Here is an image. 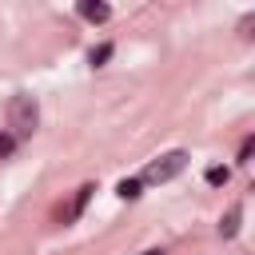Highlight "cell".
Wrapping results in <instances>:
<instances>
[{
	"mask_svg": "<svg viewBox=\"0 0 255 255\" xmlns=\"http://www.w3.org/2000/svg\"><path fill=\"white\" fill-rule=\"evenodd\" d=\"M36 124H40V104L32 100V96H12L8 100V128H12V135L16 139H28L32 131H36Z\"/></svg>",
	"mask_w": 255,
	"mask_h": 255,
	"instance_id": "1",
	"label": "cell"
},
{
	"mask_svg": "<svg viewBox=\"0 0 255 255\" xmlns=\"http://www.w3.org/2000/svg\"><path fill=\"white\" fill-rule=\"evenodd\" d=\"M183 167H187V151H163L159 159H151V163L143 167V179H147V183H167V179H175Z\"/></svg>",
	"mask_w": 255,
	"mask_h": 255,
	"instance_id": "2",
	"label": "cell"
},
{
	"mask_svg": "<svg viewBox=\"0 0 255 255\" xmlns=\"http://www.w3.org/2000/svg\"><path fill=\"white\" fill-rule=\"evenodd\" d=\"M92 191H96V187H92V183H84V187H80V191L72 195V203H68V211H64V223H76V219L84 215V207H88Z\"/></svg>",
	"mask_w": 255,
	"mask_h": 255,
	"instance_id": "3",
	"label": "cell"
},
{
	"mask_svg": "<svg viewBox=\"0 0 255 255\" xmlns=\"http://www.w3.org/2000/svg\"><path fill=\"white\" fill-rule=\"evenodd\" d=\"M239 215H243V207H239V203H231V207H227V215L219 219V235H223V239H231V235L239 231Z\"/></svg>",
	"mask_w": 255,
	"mask_h": 255,
	"instance_id": "4",
	"label": "cell"
},
{
	"mask_svg": "<svg viewBox=\"0 0 255 255\" xmlns=\"http://www.w3.org/2000/svg\"><path fill=\"white\" fill-rule=\"evenodd\" d=\"M80 16L92 20V24H104V20H108V4H92V0H84V4H80Z\"/></svg>",
	"mask_w": 255,
	"mask_h": 255,
	"instance_id": "5",
	"label": "cell"
},
{
	"mask_svg": "<svg viewBox=\"0 0 255 255\" xmlns=\"http://www.w3.org/2000/svg\"><path fill=\"white\" fill-rule=\"evenodd\" d=\"M227 175H231V171H227V167H219V163H211V167L203 171V179H207L211 187H223V183H227Z\"/></svg>",
	"mask_w": 255,
	"mask_h": 255,
	"instance_id": "6",
	"label": "cell"
},
{
	"mask_svg": "<svg viewBox=\"0 0 255 255\" xmlns=\"http://www.w3.org/2000/svg\"><path fill=\"white\" fill-rule=\"evenodd\" d=\"M116 195H120V199H135V195H139V179H120Z\"/></svg>",
	"mask_w": 255,
	"mask_h": 255,
	"instance_id": "7",
	"label": "cell"
},
{
	"mask_svg": "<svg viewBox=\"0 0 255 255\" xmlns=\"http://www.w3.org/2000/svg\"><path fill=\"white\" fill-rule=\"evenodd\" d=\"M108 56H112V44H100V48H92V56H88V60H92V64L100 68V64L108 60Z\"/></svg>",
	"mask_w": 255,
	"mask_h": 255,
	"instance_id": "8",
	"label": "cell"
},
{
	"mask_svg": "<svg viewBox=\"0 0 255 255\" xmlns=\"http://www.w3.org/2000/svg\"><path fill=\"white\" fill-rule=\"evenodd\" d=\"M12 147H16V139L0 131V159H8V155H12Z\"/></svg>",
	"mask_w": 255,
	"mask_h": 255,
	"instance_id": "9",
	"label": "cell"
},
{
	"mask_svg": "<svg viewBox=\"0 0 255 255\" xmlns=\"http://www.w3.org/2000/svg\"><path fill=\"white\" fill-rule=\"evenodd\" d=\"M251 147H255V139H243V147H239V159L247 163V155H251Z\"/></svg>",
	"mask_w": 255,
	"mask_h": 255,
	"instance_id": "10",
	"label": "cell"
},
{
	"mask_svg": "<svg viewBox=\"0 0 255 255\" xmlns=\"http://www.w3.org/2000/svg\"><path fill=\"white\" fill-rule=\"evenodd\" d=\"M143 255H163V251H155V247H151V251H143Z\"/></svg>",
	"mask_w": 255,
	"mask_h": 255,
	"instance_id": "11",
	"label": "cell"
}]
</instances>
